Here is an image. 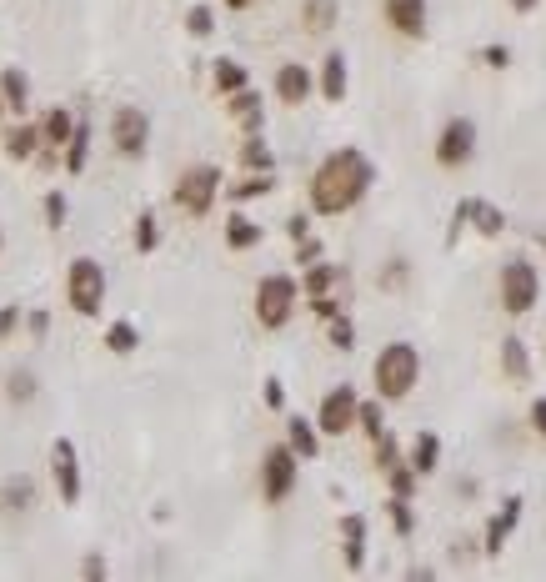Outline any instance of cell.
I'll return each instance as SVG.
<instances>
[{"instance_id": "cell-1", "label": "cell", "mask_w": 546, "mask_h": 582, "mask_svg": "<svg viewBox=\"0 0 546 582\" xmlns=\"http://www.w3.org/2000/svg\"><path fill=\"white\" fill-rule=\"evenodd\" d=\"M371 181H376V166L366 161V151L341 146L311 171V211L316 216H341L371 191Z\"/></svg>"}, {"instance_id": "cell-2", "label": "cell", "mask_w": 546, "mask_h": 582, "mask_svg": "<svg viewBox=\"0 0 546 582\" xmlns=\"http://www.w3.org/2000/svg\"><path fill=\"white\" fill-rule=\"evenodd\" d=\"M371 377H376V397L381 402H401L421 382V352L411 342H386L376 367H371Z\"/></svg>"}, {"instance_id": "cell-3", "label": "cell", "mask_w": 546, "mask_h": 582, "mask_svg": "<svg viewBox=\"0 0 546 582\" xmlns=\"http://www.w3.org/2000/svg\"><path fill=\"white\" fill-rule=\"evenodd\" d=\"M296 302H301V281H296V276L271 271V276L256 281V322H261L266 332H281V327L291 322Z\"/></svg>"}, {"instance_id": "cell-4", "label": "cell", "mask_w": 546, "mask_h": 582, "mask_svg": "<svg viewBox=\"0 0 546 582\" xmlns=\"http://www.w3.org/2000/svg\"><path fill=\"white\" fill-rule=\"evenodd\" d=\"M66 302L81 317H101V307H106V271H101L96 256H76L71 261V271H66Z\"/></svg>"}, {"instance_id": "cell-5", "label": "cell", "mask_w": 546, "mask_h": 582, "mask_svg": "<svg viewBox=\"0 0 546 582\" xmlns=\"http://www.w3.org/2000/svg\"><path fill=\"white\" fill-rule=\"evenodd\" d=\"M221 166H186L181 176H176V191H171V201L186 211V216H206L211 206H216V196H221Z\"/></svg>"}, {"instance_id": "cell-6", "label": "cell", "mask_w": 546, "mask_h": 582, "mask_svg": "<svg viewBox=\"0 0 546 582\" xmlns=\"http://www.w3.org/2000/svg\"><path fill=\"white\" fill-rule=\"evenodd\" d=\"M536 302H541V271H536L526 256H511V261L501 266V312L526 317Z\"/></svg>"}, {"instance_id": "cell-7", "label": "cell", "mask_w": 546, "mask_h": 582, "mask_svg": "<svg viewBox=\"0 0 546 582\" xmlns=\"http://www.w3.org/2000/svg\"><path fill=\"white\" fill-rule=\"evenodd\" d=\"M296 477H301V457L286 442L266 447V457H261V497L266 502H286L296 492Z\"/></svg>"}, {"instance_id": "cell-8", "label": "cell", "mask_w": 546, "mask_h": 582, "mask_svg": "<svg viewBox=\"0 0 546 582\" xmlns=\"http://www.w3.org/2000/svg\"><path fill=\"white\" fill-rule=\"evenodd\" d=\"M356 387H331L326 397H321V407H316V432L321 437H346V432H356Z\"/></svg>"}, {"instance_id": "cell-9", "label": "cell", "mask_w": 546, "mask_h": 582, "mask_svg": "<svg viewBox=\"0 0 546 582\" xmlns=\"http://www.w3.org/2000/svg\"><path fill=\"white\" fill-rule=\"evenodd\" d=\"M471 156H476V121L451 116V121L441 126V136H436V166L456 171V166H466Z\"/></svg>"}, {"instance_id": "cell-10", "label": "cell", "mask_w": 546, "mask_h": 582, "mask_svg": "<svg viewBox=\"0 0 546 582\" xmlns=\"http://www.w3.org/2000/svg\"><path fill=\"white\" fill-rule=\"evenodd\" d=\"M146 141H151V116L141 106H116V116H111V146L121 156H146Z\"/></svg>"}, {"instance_id": "cell-11", "label": "cell", "mask_w": 546, "mask_h": 582, "mask_svg": "<svg viewBox=\"0 0 546 582\" xmlns=\"http://www.w3.org/2000/svg\"><path fill=\"white\" fill-rule=\"evenodd\" d=\"M51 477H56V492L66 507L81 502V457H76V442L71 437H56L51 442Z\"/></svg>"}, {"instance_id": "cell-12", "label": "cell", "mask_w": 546, "mask_h": 582, "mask_svg": "<svg viewBox=\"0 0 546 582\" xmlns=\"http://www.w3.org/2000/svg\"><path fill=\"white\" fill-rule=\"evenodd\" d=\"M386 11V26L406 41H421L426 36V0H381Z\"/></svg>"}, {"instance_id": "cell-13", "label": "cell", "mask_w": 546, "mask_h": 582, "mask_svg": "<svg viewBox=\"0 0 546 582\" xmlns=\"http://www.w3.org/2000/svg\"><path fill=\"white\" fill-rule=\"evenodd\" d=\"M521 507H526L521 497H506L501 512L486 522V532H481V552H486V557H501V547L511 542V532H516V522H521Z\"/></svg>"}, {"instance_id": "cell-14", "label": "cell", "mask_w": 546, "mask_h": 582, "mask_svg": "<svg viewBox=\"0 0 546 582\" xmlns=\"http://www.w3.org/2000/svg\"><path fill=\"white\" fill-rule=\"evenodd\" d=\"M316 91V81H311V71L306 66H296V61H286L281 71H276V96L286 101V106H306V96Z\"/></svg>"}, {"instance_id": "cell-15", "label": "cell", "mask_w": 546, "mask_h": 582, "mask_svg": "<svg viewBox=\"0 0 546 582\" xmlns=\"http://www.w3.org/2000/svg\"><path fill=\"white\" fill-rule=\"evenodd\" d=\"M341 552H346V572H361L366 567V517L361 512H346L341 517Z\"/></svg>"}, {"instance_id": "cell-16", "label": "cell", "mask_w": 546, "mask_h": 582, "mask_svg": "<svg viewBox=\"0 0 546 582\" xmlns=\"http://www.w3.org/2000/svg\"><path fill=\"white\" fill-rule=\"evenodd\" d=\"M226 101H231V106H226V111H231V121H236V126L246 131V136H251V131H261V121H266V111H261V96H256L251 86H241V91H231Z\"/></svg>"}, {"instance_id": "cell-17", "label": "cell", "mask_w": 546, "mask_h": 582, "mask_svg": "<svg viewBox=\"0 0 546 582\" xmlns=\"http://www.w3.org/2000/svg\"><path fill=\"white\" fill-rule=\"evenodd\" d=\"M0 101H6V111H16V116L31 111V81H26L21 66H6V71H0Z\"/></svg>"}, {"instance_id": "cell-18", "label": "cell", "mask_w": 546, "mask_h": 582, "mask_svg": "<svg viewBox=\"0 0 546 582\" xmlns=\"http://www.w3.org/2000/svg\"><path fill=\"white\" fill-rule=\"evenodd\" d=\"M346 86H351V76H346V56H341V51H331V56L321 61L316 91H321L326 101H346Z\"/></svg>"}, {"instance_id": "cell-19", "label": "cell", "mask_w": 546, "mask_h": 582, "mask_svg": "<svg viewBox=\"0 0 546 582\" xmlns=\"http://www.w3.org/2000/svg\"><path fill=\"white\" fill-rule=\"evenodd\" d=\"M286 447L296 452V457H321V432H316V422L311 417H286Z\"/></svg>"}, {"instance_id": "cell-20", "label": "cell", "mask_w": 546, "mask_h": 582, "mask_svg": "<svg viewBox=\"0 0 546 582\" xmlns=\"http://www.w3.org/2000/svg\"><path fill=\"white\" fill-rule=\"evenodd\" d=\"M406 462H411V472H416V477H431V472L441 467V437H436V432H416V442H411V457H406Z\"/></svg>"}, {"instance_id": "cell-21", "label": "cell", "mask_w": 546, "mask_h": 582, "mask_svg": "<svg viewBox=\"0 0 546 582\" xmlns=\"http://www.w3.org/2000/svg\"><path fill=\"white\" fill-rule=\"evenodd\" d=\"M501 372H506L516 387L531 382V357H526V342H521V337H506V342H501Z\"/></svg>"}, {"instance_id": "cell-22", "label": "cell", "mask_w": 546, "mask_h": 582, "mask_svg": "<svg viewBox=\"0 0 546 582\" xmlns=\"http://www.w3.org/2000/svg\"><path fill=\"white\" fill-rule=\"evenodd\" d=\"M226 246H231V251H251V246H261V226H256L246 211H231V216H226Z\"/></svg>"}, {"instance_id": "cell-23", "label": "cell", "mask_w": 546, "mask_h": 582, "mask_svg": "<svg viewBox=\"0 0 546 582\" xmlns=\"http://www.w3.org/2000/svg\"><path fill=\"white\" fill-rule=\"evenodd\" d=\"M41 146H46V141H41V126H16V131H6V156H11V161H36Z\"/></svg>"}, {"instance_id": "cell-24", "label": "cell", "mask_w": 546, "mask_h": 582, "mask_svg": "<svg viewBox=\"0 0 546 582\" xmlns=\"http://www.w3.org/2000/svg\"><path fill=\"white\" fill-rule=\"evenodd\" d=\"M86 161H91V121H76V131H71V141H66V171L81 176Z\"/></svg>"}, {"instance_id": "cell-25", "label": "cell", "mask_w": 546, "mask_h": 582, "mask_svg": "<svg viewBox=\"0 0 546 582\" xmlns=\"http://www.w3.org/2000/svg\"><path fill=\"white\" fill-rule=\"evenodd\" d=\"M271 191H276V176L271 171H246L236 186H226L231 201H256V196H271Z\"/></svg>"}, {"instance_id": "cell-26", "label": "cell", "mask_w": 546, "mask_h": 582, "mask_svg": "<svg viewBox=\"0 0 546 582\" xmlns=\"http://www.w3.org/2000/svg\"><path fill=\"white\" fill-rule=\"evenodd\" d=\"M336 281H341V266H331V261H311L306 276H301V291H306V297H326Z\"/></svg>"}, {"instance_id": "cell-27", "label": "cell", "mask_w": 546, "mask_h": 582, "mask_svg": "<svg viewBox=\"0 0 546 582\" xmlns=\"http://www.w3.org/2000/svg\"><path fill=\"white\" fill-rule=\"evenodd\" d=\"M336 16H341L336 0H306V6H301V26H306V31H331Z\"/></svg>"}, {"instance_id": "cell-28", "label": "cell", "mask_w": 546, "mask_h": 582, "mask_svg": "<svg viewBox=\"0 0 546 582\" xmlns=\"http://www.w3.org/2000/svg\"><path fill=\"white\" fill-rule=\"evenodd\" d=\"M71 131H76V116H71L66 106H56V111L41 121V141H46V146H66Z\"/></svg>"}, {"instance_id": "cell-29", "label": "cell", "mask_w": 546, "mask_h": 582, "mask_svg": "<svg viewBox=\"0 0 546 582\" xmlns=\"http://www.w3.org/2000/svg\"><path fill=\"white\" fill-rule=\"evenodd\" d=\"M211 81H216V91H221V96H231V91L251 86V71H246L241 61H231V56H226V61H216V76H211Z\"/></svg>"}, {"instance_id": "cell-30", "label": "cell", "mask_w": 546, "mask_h": 582, "mask_svg": "<svg viewBox=\"0 0 546 582\" xmlns=\"http://www.w3.org/2000/svg\"><path fill=\"white\" fill-rule=\"evenodd\" d=\"M241 166H246V171H276V156H271V146L261 141V131L246 136V146H241Z\"/></svg>"}, {"instance_id": "cell-31", "label": "cell", "mask_w": 546, "mask_h": 582, "mask_svg": "<svg viewBox=\"0 0 546 582\" xmlns=\"http://www.w3.org/2000/svg\"><path fill=\"white\" fill-rule=\"evenodd\" d=\"M141 347V332H136V322H111L106 327V352H116V357H131Z\"/></svg>"}, {"instance_id": "cell-32", "label": "cell", "mask_w": 546, "mask_h": 582, "mask_svg": "<svg viewBox=\"0 0 546 582\" xmlns=\"http://www.w3.org/2000/svg\"><path fill=\"white\" fill-rule=\"evenodd\" d=\"M31 502H36V487L26 477H11L6 487H0V507H6V512H26Z\"/></svg>"}, {"instance_id": "cell-33", "label": "cell", "mask_w": 546, "mask_h": 582, "mask_svg": "<svg viewBox=\"0 0 546 582\" xmlns=\"http://www.w3.org/2000/svg\"><path fill=\"white\" fill-rule=\"evenodd\" d=\"M356 427H361L371 442L386 432V407H381V397H376V402H356Z\"/></svg>"}, {"instance_id": "cell-34", "label": "cell", "mask_w": 546, "mask_h": 582, "mask_svg": "<svg viewBox=\"0 0 546 582\" xmlns=\"http://www.w3.org/2000/svg\"><path fill=\"white\" fill-rule=\"evenodd\" d=\"M156 246H161V221H156V211H141L136 216V251L151 256Z\"/></svg>"}, {"instance_id": "cell-35", "label": "cell", "mask_w": 546, "mask_h": 582, "mask_svg": "<svg viewBox=\"0 0 546 582\" xmlns=\"http://www.w3.org/2000/svg\"><path fill=\"white\" fill-rule=\"evenodd\" d=\"M471 226H476L481 236H501V231H506V216H501L491 201H476V211H471Z\"/></svg>"}, {"instance_id": "cell-36", "label": "cell", "mask_w": 546, "mask_h": 582, "mask_svg": "<svg viewBox=\"0 0 546 582\" xmlns=\"http://www.w3.org/2000/svg\"><path fill=\"white\" fill-rule=\"evenodd\" d=\"M326 337H331L336 352H351V347H356V322H351L346 312H336V317L326 322Z\"/></svg>"}, {"instance_id": "cell-37", "label": "cell", "mask_w": 546, "mask_h": 582, "mask_svg": "<svg viewBox=\"0 0 546 582\" xmlns=\"http://www.w3.org/2000/svg\"><path fill=\"white\" fill-rule=\"evenodd\" d=\"M386 512H391V527H396V537H411V532H416V512H411V497H396V492H391Z\"/></svg>"}, {"instance_id": "cell-38", "label": "cell", "mask_w": 546, "mask_h": 582, "mask_svg": "<svg viewBox=\"0 0 546 582\" xmlns=\"http://www.w3.org/2000/svg\"><path fill=\"white\" fill-rule=\"evenodd\" d=\"M386 482H391V492H396V497H411L421 477L411 472V462H391V467H386Z\"/></svg>"}, {"instance_id": "cell-39", "label": "cell", "mask_w": 546, "mask_h": 582, "mask_svg": "<svg viewBox=\"0 0 546 582\" xmlns=\"http://www.w3.org/2000/svg\"><path fill=\"white\" fill-rule=\"evenodd\" d=\"M186 31H191L196 41H206V36L216 31V11H211V6H191V11H186Z\"/></svg>"}, {"instance_id": "cell-40", "label": "cell", "mask_w": 546, "mask_h": 582, "mask_svg": "<svg viewBox=\"0 0 546 582\" xmlns=\"http://www.w3.org/2000/svg\"><path fill=\"white\" fill-rule=\"evenodd\" d=\"M371 447H376V467H381V472H386L391 462H401V447H396V437H391V427H386V432H381V437H376Z\"/></svg>"}, {"instance_id": "cell-41", "label": "cell", "mask_w": 546, "mask_h": 582, "mask_svg": "<svg viewBox=\"0 0 546 582\" xmlns=\"http://www.w3.org/2000/svg\"><path fill=\"white\" fill-rule=\"evenodd\" d=\"M46 226H51V231L66 226V196H61V191H46Z\"/></svg>"}, {"instance_id": "cell-42", "label": "cell", "mask_w": 546, "mask_h": 582, "mask_svg": "<svg viewBox=\"0 0 546 582\" xmlns=\"http://www.w3.org/2000/svg\"><path fill=\"white\" fill-rule=\"evenodd\" d=\"M406 276H411V266L396 256V261H386V271H381V286H386V291H401V286H406Z\"/></svg>"}, {"instance_id": "cell-43", "label": "cell", "mask_w": 546, "mask_h": 582, "mask_svg": "<svg viewBox=\"0 0 546 582\" xmlns=\"http://www.w3.org/2000/svg\"><path fill=\"white\" fill-rule=\"evenodd\" d=\"M36 397V372H11V402H31Z\"/></svg>"}, {"instance_id": "cell-44", "label": "cell", "mask_w": 546, "mask_h": 582, "mask_svg": "<svg viewBox=\"0 0 546 582\" xmlns=\"http://www.w3.org/2000/svg\"><path fill=\"white\" fill-rule=\"evenodd\" d=\"M481 66H486V71H506V66H511V51H506V46H486V51H481Z\"/></svg>"}, {"instance_id": "cell-45", "label": "cell", "mask_w": 546, "mask_h": 582, "mask_svg": "<svg viewBox=\"0 0 546 582\" xmlns=\"http://www.w3.org/2000/svg\"><path fill=\"white\" fill-rule=\"evenodd\" d=\"M296 261H301V266L321 261V241H316V236H301V241H296Z\"/></svg>"}, {"instance_id": "cell-46", "label": "cell", "mask_w": 546, "mask_h": 582, "mask_svg": "<svg viewBox=\"0 0 546 582\" xmlns=\"http://www.w3.org/2000/svg\"><path fill=\"white\" fill-rule=\"evenodd\" d=\"M311 312H316L321 322H331V317L341 312V302H336V297H331V291H326V297H311Z\"/></svg>"}, {"instance_id": "cell-47", "label": "cell", "mask_w": 546, "mask_h": 582, "mask_svg": "<svg viewBox=\"0 0 546 582\" xmlns=\"http://www.w3.org/2000/svg\"><path fill=\"white\" fill-rule=\"evenodd\" d=\"M21 307H0V337H16V327H21Z\"/></svg>"}, {"instance_id": "cell-48", "label": "cell", "mask_w": 546, "mask_h": 582, "mask_svg": "<svg viewBox=\"0 0 546 582\" xmlns=\"http://www.w3.org/2000/svg\"><path fill=\"white\" fill-rule=\"evenodd\" d=\"M266 407H271V412L286 407V387H281V377H266Z\"/></svg>"}, {"instance_id": "cell-49", "label": "cell", "mask_w": 546, "mask_h": 582, "mask_svg": "<svg viewBox=\"0 0 546 582\" xmlns=\"http://www.w3.org/2000/svg\"><path fill=\"white\" fill-rule=\"evenodd\" d=\"M81 577H91V582H101V577H106V557H101V552H91V557L81 562Z\"/></svg>"}, {"instance_id": "cell-50", "label": "cell", "mask_w": 546, "mask_h": 582, "mask_svg": "<svg viewBox=\"0 0 546 582\" xmlns=\"http://www.w3.org/2000/svg\"><path fill=\"white\" fill-rule=\"evenodd\" d=\"M26 327H31V337L41 342V337L51 332V312H31V317H26Z\"/></svg>"}, {"instance_id": "cell-51", "label": "cell", "mask_w": 546, "mask_h": 582, "mask_svg": "<svg viewBox=\"0 0 546 582\" xmlns=\"http://www.w3.org/2000/svg\"><path fill=\"white\" fill-rule=\"evenodd\" d=\"M531 432H541V437H546V397H536V402H531Z\"/></svg>"}, {"instance_id": "cell-52", "label": "cell", "mask_w": 546, "mask_h": 582, "mask_svg": "<svg viewBox=\"0 0 546 582\" xmlns=\"http://www.w3.org/2000/svg\"><path fill=\"white\" fill-rule=\"evenodd\" d=\"M286 231H291V241L311 236V216H291V221H286Z\"/></svg>"}, {"instance_id": "cell-53", "label": "cell", "mask_w": 546, "mask_h": 582, "mask_svg": "<svg viewBox=\"0 0 546 582\" xmlns=\"http://www.w3.org/2000/svg\"><path fill=\"white\" fill-rule=\"evenodd\" d=\"M506 6H511V11H516V16H531V11H536V6H541V0H506Z\"/></svg>"}, {"instance_id": "cell-54", "label": "cell", "mask_w": 546, "mask_h": 582, "mask_svg": "<svg viewBox=\"0 0 546 582\" xmlns=\"http://www.w3.org/2000/svg\"><path fill=\"white\" fill-rule=\"evenodd\" d=\"M226 6H231V11H251V6H256V0H226Z\"/></svg>"}, {"instance_id": "cell-55", "label": "cell", "mask_w": 546, "mask_h": 582, "mask_svg": "<svg viewBox=\"0 0 546 582\" xmlns=\"http://www.w3.org/2000/svg\"><path fill=\"white\" fill-rule=\"evenodd\" d=\"M541 256H546V231H541Z\"/></svg>"}, {"instance_id": "cell-56", "label": "cell", "mask_w": 546, "mask_h": 582, "mask_svg": "<svg viewBox=\"0 0 546 582\" xmlns=\"http://www.w3.org/2000/svg\"><path fill=\"white\" fill-rule=\"evenodd\" d=\"M0 251H6V231H0Z\"/></svg>"}, {"instance_id": "cell-57", "label": "cell", "mask_w": 546, "mask_h": 582, "mask_svg": "<svg viewBox=\"0 0 546 582\" xmlns=\"http://www.w3.org/2000/svg\"><path fill=\"white\" fill-rule=\"evenodd\" d=\"M0 116H6V101H0Z\"/></svg>"}]
</instances>
